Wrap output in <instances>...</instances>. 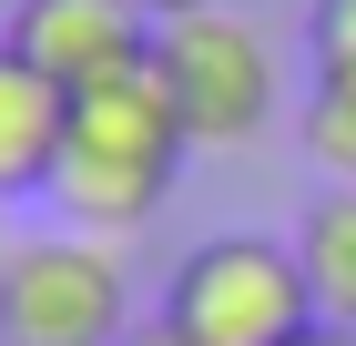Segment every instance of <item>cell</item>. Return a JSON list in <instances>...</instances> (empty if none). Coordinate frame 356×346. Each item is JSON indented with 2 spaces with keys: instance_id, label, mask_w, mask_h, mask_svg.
Here are the masks:
<instances>
[{
  "instance_id": "cell-2",
  "label": "cell",
  "mask_w": 356,
  "mask_h": 346,
  "mask_svg": "<svg viewBox=\"0 0 356 346\" xmlns=\"http://www.w3.org/2000/svg\"><path fill=\"white\" fill-rule=\"evenodd\" d=\"M163 326L184 346H305L316 336V285L305 255L275 235H204L163 275Z\"/></svg>"
},
{
  "instance_id": "cell-14",
  "label": "cell",
  "mask_w": 356,
  "mask_h": 346,
  "mask_svg": "<svg viewBox=\"0 0 356 346\" xmlns=\"http://www.w3.org/2000/svg\"><path fill=\"white\" fill-rule=\"evenodd\" d=\"M0 346H10V326H0Z\"/></svg>"
},
{
  "instance_id": "cell-1",
  "label": "cell",
  "mask_w": 356,
  "mask_h": 346,
  "mask_svg": "<svg viewBox=\"0 0 356 346\" xmlns=\"http://www.w3.org/2000/svg\"><path fill=\"white\" fill-rule=\"evenodd\" d=\"M193 133H184V112H173L163 72L143 61V72L122 81H92V92H72V143H61V173H51V204L72 235H143L153 214H163L173 173H184Z\"/></svg>"
},
{
  "instance_id": "cell-10",
  "label": "cell",
  "mask_w": 356,
  "mask_h": 346,
  "mask_svg": "<svg viewBox=\"0 0 356 346\" xmlns=\"http://www.w3.org/2000/svg\"><path fill=\"white\" fill-rule=\"evenodd\" d=\"M133 10H153V21H184V10H224V0H133Z\"/></svg>"
},
{
  "instance_id": "cell-6",
  "label": "cell",
  "mask_w": 356,
  "mask_h": 346,
  "mask_svg": "<svg viewBox=\"0 0 356 346\" xmlns=\"http://www.w3.org/2000/svg\"><path fill=\"white\" fill-rule=\"evenodd\" d=\"M72 143V92L0 31V194H51Z\"/></svg>"
},
{
  "instance_id": "cell-7",
  "label": "cell",
  "mask_w": 356,
  "mask_h": 346,
  "mask_svg": "<svg viewBox=\"0 0 356 346\" xmlns=\"http://www.w3.org/2000/svg\"><path fill=\"white\" fill-rule=\"evenodd\" d=\"M296 255H305V285H316V316L356 326V184H326L296 224Z\"/></svg>"
},
{
  "instance_id": "cell-13",
  "label": "cell",
  "mask_w": 356,
  "mask_h": 346,
  "mask_svg": "<svg viewBox=\"0 0 356 346\" xmlns=\"http://www.w3.org/2000/svg\"><path fill=\"white\" fill-rule=\"evenodd\" d=\"M0 10H21V0H0Z\"/></svg>"
},
{
  "instance_id": "cell-9",
  "label": "cell",
  "mask_w": 356,
  "mask_h": 346,
  "mask_svg": "<svg viewBox=\"0 0 356 346\" xmlns=\"http://www.w3.org/2000/svg\"><path fill=\"white\" fill-rule=\"evenodd\" d=\"M305 61L316 81H356V0H305Z\"/></svg>"
},
{
  "instance_id": "cell-12",
  "label": "cell",
  "mask_w": 356,
  "mask_h": 346,
  "mask_svg": "<svg viewBox=\"0 0 356 346\" xmlns=\"http://www.w3.org/2000/svg\"><path fill=\"white\" fill-rule=\"evenodd\" d=\"M305 346H356V326H316V336H305Z\"/></svg>"
},
{
  "instance_id": "cell-5",
  "label": "cell",
  "mask_w": 356,
  "mask_h": 346,
  "mask_svg": "<svg viewBox=\"0 0 356 346\" xmlns=\"http://www.w3.org/2000/svg\"><path fill=\"white\" fill-rule=\"evenodd\" d=\"M153 10H133V0H21L10 10V41H21L41 72L61 81V92H92V81H122L153 61Z\"/></svg>"
},
{
  "instance_id": "cell-3",
  "label": "cell",
  "mask_w": 356,
  "mask_h": 346,
  "mask_svg": "<svg viewBox=\"0 0 356 346\" xmlns=\"http://www.w3.org/2000/svg\"><path fill=\"white\" fill-rule=\"evenodd\" d=\"M0 326L10 346H133V275L102 235H21L0 255Z\"/></svg>"
},
{
  "instance_id": "cell-11",
  "label": "cell",
  "mask_w": 356,
  "mask_h": 346,
  "mask_svg": "<svg viewBox=\"0 0 356 346\" xmlns=\"http://www.w3.org/2000/svg\"><path fill=\"white\" fill-rule=\"evenodd\" d=\"M133 346H184V336H173V326H133Z\"/></svg>"
},
{
  "instance_id": "cell-4",
  "label": "cell",
  "mask_w": 356,
  "mask_h": 346,
  "mask_svg": "<svg viewBox=\"0 0 356 346\" xmlns=\"http://www.w3.org/2000/svg\"><path fill=\"white\" fill-rule=\"evenodd\" d=\"M153 72H163L173 112H184L193 153H245L275 123V52L245 10H184V21L153 31Z\"/></svg>"
},
{
  "instance_id": "cell-8",
  "label": "cell",
  "mask_w": 356,
  "mask_h": 346,
  "mask_svg": "<svg viewBox=\"0 0 356 346\" xmlns=\"http://www.w3.org/2000/svg\"><path fill=\"white\" fill-rule=\"evenodd\" d=\"M296 143L316 173H336V184H356V81H316L296 112Z\"/></svg>"
}]
</instances>
